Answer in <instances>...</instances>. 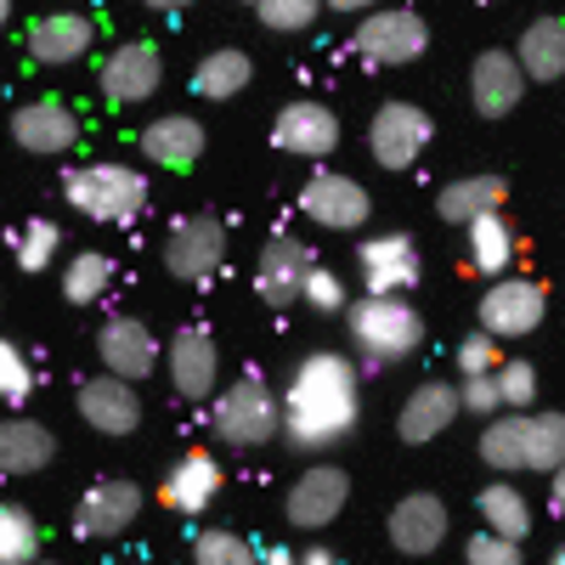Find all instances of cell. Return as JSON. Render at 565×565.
Instances as JSON below:
<instances>
[{
    "instance_id": "25",
    "label": "cell",
    "mask_w": 565,
    "mask_h": 565,
    "mask_svg": "<svg viewBox=\"0 0 565 565\" xmlns=\"http://www.w3.org/2000/svg\"><path fill=\"white\" fill-rule=\"evenodd\" d=\"M458 413H463L458 385H447V380H424V385L402 402V413H396V436H402L407 447H424V441L447 436Z\"/></svg>"
},
{
    "instance_id": "44",
    "label": "cell",
    "mask_w": 565,
    "mask_h": 565,
    "mask_svg": "<svg viewBox=\"0 0 565 565\" xmlns=\"http://www.w3.org/2000/svg\"><path fill=\"white\" fill-rule=\"evenodd\" d=\"M548 509H554L559 521H565V463H559L554 476H548Z\"/></svg>"
},
{
    "instance_id": "34",
    "label": "cell",
    "mask_w": 565,
    "mask_h": 565,
    "mask_svg": "<svg viewBox=\"0 0 565 565\" xmlns=\"http://www.w3.org/2000/svg\"><path fill=\"white\" fill-rule=\"evenodd\" d=\"M0 565H40V521L23 503H0Z\"/></svg>"
},
{
    "instance_id": "22",
    "label": "cell",
    "mask_w": 565,
    "mask_h": 565,
    "mask_svg": "<svg viewBox=\"0 0 565 565\" xmlns=\"http://www.w3.org/2000/svg\"><path fill=\"white\" fill-rule=\"evenodd\" d=\"M447 526H452V514H447V503H441L436 492H407V498H396L391 521H385L391 548H396V554H413V559L436 554V548L447 543Z\"/></svg>"
},
{
    "instance_id": "24",
    "label": "cell",
    "mask_w": 565,
    "mask_h": 565,
    "mask_svg": "<svg viewBox=\"0 0 565 565\" xmlns=\"http://www.w3.org/2000/svg\"><path fill=\"white\" fill-rule=\"evenodd\" d=\"M526 97V74L514 63V52H481L469 68V103L481 119H509Z\"/></svg>"
},
{
    "instance_id": "33",
    "label": "cell",
    "mask_w": 565,
    "mask_h": 565,
    "mask_svg": "<svg viewBox=\"0 0 565 565\" xmlns=\"http://www.w3.org/2000/svg\"><path fill=\"white\" fill-rule=\"evenodd\" d=\"M114 260L103 255V249H79V255H68V266H63V300L68 306H97L108 289H114Z\"/></svg>"
},
{
    "instance_id": "35",
    "label": "cell",
    "mask_w": 565,
    "mask_h": 565,
    "mask_svg": "<svg viewBox=\"0 0 565 565\" xmlns=\"http://www.w3.org/2000/svg\"><path fill=\"white\" fill-rule=\"evenodd\" d=\"M57 249H63V226L57 221H23V232L12 238V255H18L23 271H52Z\"/></svg>"
},
{
    "instance_id": "12",
    "label": "cell",
    "mask_w": 565,
    "mask_h": 565,
    "mask_svg": "<svg viewBox=\"0 0 565 565\" xmlns=\"http://www.w3.org/2000/svg\"><path fill=\"white\" fill-rule=\"evenodd\" d=\"M141 503H148V492H141L130 476H103L97 487H85V498L74 503V532L90 537V543H114L136 526Z\"/></svg>"
},
{
    "instance_id": "40",
    "label": "cell",
    "mask_w": 565,
    "mask_h": 565,
    "mask_svg": "<svg viewBox=\"0 0 565 565\" xmlns=\"http://www.w3.org/2000/svg\"><path fill=\"white\" fill-rule=\"evenodd\" d=\"M300 300H306L311 311H322V317H340V311H351L340 271H328V266H311V277H306V295H300Z\"/></svg>"
},
{
    "instance_id": "9",
    "label": "cell",
    "mask_w": 565,
    "mask_h": 565,
    "mask_svg": "<svg viewBox=\"0 0 565 565\" xmlns=\"http://www.w3.org/2000/svg\"><path fill=\"white\" fill-rule=\"evenodd\" d=\"M476 317H481V334H492L498 345L503 340H526L548 317V295H543L537 277H498V282H487Z\"/></svg>"
},
{
    "instance_id": "15",
    "label": "cell",
    "mask_w": 565,
    "mask_h": 565,
    "mask_svg": "<svg viewBox=\"0 0 565 565\" xmlns=\"http://www.w3.org/2000/svg\"><path fill=\"white\" fill-rule=\"evenodd\" d=\"M271 141H277V153H289V159H328L340 148V114L317 97L282 103L277 119H271Z\"/></svg>"
},
{
    "instance_id": "26",
    "label": "cell",
    "mask_w": 565,
    "mask_h": 565,
    "mask_svg": "<svg viewBox=\"0 0 565 565\" xmlns=\"http://www.w3.org/2000/svg\"><path fill=\"white\" fill-rule=\"evenodd\" d=\"M204 125L193 119V114H159V119H148L141 125V153H148V164H159V170H193L199 159H204Z\"/></svg>"
},
{
    "instance_id": "20",
    "label": "cell",
    "mask_w": 565,
    "mask_h": 565,
    "mask_svg": "<svg viewBox=\"0 0 565 565\" xmlns=\"http://www.w3.org/2000/svg\"><path fill=\"white\" fill-rule=\"evenodd\" d=\"M74 407L97 436H136L141 430V391L114 380V373H90L74 396Z\"/></svg>"
},
{
    "instance_id": "4",
    "label": "cell",
    "mask_w": 565,
    "mask_h": 565,
    "mask_svg": "<svg viewBox=\"0 0 565 565\" xmlns=\"http://www.w3.org/2000/svg\"><path fill=\"white\" fill-rule=\"evenodd\" d=\"M345 322H351V345L367 367L407 362L424 345V317L407 306V295H362L345 311Z\"/></svg>"
},
{
    "instance_id": "36",
    "label": "cell",
    "mask_w": 565,
    "mask_h": 565,
    "mask_svg": "<svg viewBox=\"0 0 565 565\" xmlns=\"http://www.w3.org/2000/svg\"><path fill=\"white\" fill-rule=\"evenodd\" d=\"M193 565H260V548L244 532L210 526V532L193 537Z\"/></svg>"
},
{
    "instance_id": "31",
    "label": "cell",
    "mask_w": 565,
    "mask_h": 565,
    "mask_svg": "<svg viewBox=\"0 0 565 565\" xmlns=\"http://www.w3.org/2000/svg\"><path fill=\"white\" fill-rule=\"evenodd\" d=\"M249 79H255L249 52H238V45H221V52H210V57L193 68V97H204V103H232L238 90H249Z\"/></svg>"
},
{
    "instance_id": "47",
    "label": "cell",
    "mask_w": 565,
    "mask_h": 565,
    "mask_svg": "<svg viewBox=\"0 0 565 565\" xmlns=\"http://www.w3.org/2000/svg\"><path fill=\"white\" fill-rule=\"evenodd\" d=\"M12 23V7H7V0H0V29H7Z\"/></svg>"
},
{
    "instance_id": "23",
    "label": "cell",
    "mask_w": 565,
    "mask_h": 565,
    "mask_svg": "<svg viewBox=\"0 0 565 565\" xmlns=\"http://www.w3.org/2000/svg\"><path fill=\"white\" fill-rule=\"evenodd\" d=\"M23 45H29V57L40 68H68L97 45V23H90L85 12H45V18L29 23Z\"/></svg>"
},
{
    "instance_id": "38",
    "label": "cell",
    "mask_w": 565,
    "mask_h": 565,
    "mask_svg": "<svg viewBox=\"0 0 565 565\" xmlns=\"http://www.w3.org/2000/svg\"><path fill=\"white\" fill-rule=\"evenodd\" d=\"M255 18H260L271 34H306V29L322 18V7H317V0H260Z\"/></svg>"
},
{
    "instance_id": "45",
    "label": "cell",
    "mask_w": 565,
    "mask_h": 565,
    "mask_svg": "<svg viewBox=\"0 0 565 565\" xmlns=\"http://www.w3.org/2000/svg\"><path fill=\"white\" fill-rule=\"evenodd\" d=\"M260 565H300V554L277 543V548H260Z\"/></svg>"
},
{
    "instance_id": "16",
    "label": "cell",
    "mask_w": 565,
    "mask_h": 565,
    "mask_svg": "<svg viewBox=\"0 0 565 565\" xmlns=\"http://www.w3.org/2000/svg\"><path fill=\"white\" fill-rule=\"evenodd\" d=\"M103 97L130 108V103H148L153 90L164 85V57H159V45L153 40H125L114 45V52L103 57Z\"/></svg>"
},
{
    "instance_id": "27",
    "label": "cell",
    "mask_w": 565,
    "mask_h": 565,
    "mask_svg": "<svg viewBox=\"0 0 565 565\" xmlns=\"http://www.w3.org/2000/svg\"><path fill=\"white\" fill-rule=\"evenodd\" d=\"M57 458V441L40 418H23V413H7L0 418V476H40L45 463Z\"/></svg>"
},
{
    "instance_id": "43",
    "label": "cell",
    "mask_w": 565,
    "mask_h": 565,
    "mask_svg": "<svg viewBox=\"0 0 565 565\" xmlns=\"http://www.w3.org/2000/svg\"><path fill=\"white\" fill-rule=\"evenodd\" d=\"M463 565H526V559H521V543H503L492 532H476L463 543Z\"/></svg>"
},
{
    "instance_id": "41",
    "label": "cell",
    "mask_w": 565,
    "mask_h": 565,
    "mask_svg": "<svg viewBox=\"0 0 565 565\" xmlns=\"http://www.w3.org/2000/svg\"><path fill=\"white\" fill-rule=\"evenodd\" d=\"M503 367V345L492 334H463L458 340V373L463 380H481V373H498Z\"/></svg>"
},
{
    "instance_id": "6",
    "label": "cell",
    "mask_w": 565,
    "mask_h": 565,
    "mask_svg": "<svg viewBox=\"0 0 565 565\" xmlns=\"http://www.w3.org/2000/svg\"><path fill=\"white\" fill-rule=\"evenodd\" d=\"M351 52L367 63V68H402V63H418L430 52V23L407 7H385V12H367L351 34Z\"/></svg>"
},
{
    "instance_id": "37",
    "label": "cell",
    "mask_w": 565,
    "mask_h": 565,
    "mask_svg": "<svg viewBox=\"0 0 565 565\" xmlns=\"http://www.w3.org/2000/svg\"><path fill=\"white\" fill-rule=\"evenodd\" d=\"M29 396H34V362H29V351L12 345V340H0V402H7V407H29Z\"/></svg>"
},
{
    "instance_id": "7",
    "label": "cell",
    "mask_w": 565,
    "mask_h": 565,
    "mask_svg": "<svg viewBox=\"0 0 565 565\" xmlns=\"http://www.w3.org/2000/svg\"><path fill=\"white\" fill-rule=\"evenodd\" d=\"M164 271L181 282H210L226 266V221L215 210H193L164 232Z\"/></svg>"
},
{
    "instance_id": "21",
    "label": "cell",
    "mask_w": 565,
    "mask_h": 565,
    "mask_svg": "<svg viewBox=\"0 0 565 565\" xmlns=\"http://www.w3.org/2000/svg\"><path fill=\"white\" fill-rule=\"evenodd\" d=\"M221 487H226L221 458L193 447V452H181V458L164 469V481H159V503H164L170 514H204V509L221 498Z\"/></svg>"
},
{
    "instance_id": "30",
    "label": "cell",
    "mask_w": 565,
    "mask_h": 565,
    "mask_svg": "<svg viewBox=\"0 0 565 565\" xmlns=\"http://www.w3.org/2000/svg\"><path fill=\"white\" fill-rule=\"evenodd\" d=\"M463 244H469V266L481 277H514V255H521V238H514V226L503 215H487L476 226H463Z\"/></svg>"
},
{
    "instance_id": "49",
    "label": "cell",
    "mask_w": 565,
    "mask_h": 565,
    "mask_svg": "<svg viewBox=\"0 0 565 565\" xmlns=\"http://www.w3.org/2000/svg\"><path fill=\"white\" fill-rule=\"evenodd\" d=\"M108 565H136V559H108Z\"/></svg>"
},
{
    "instance_id": "48",
    "label": "cell",
    "mask_w": 565,
    "mask_h": 565,
    "mask_svg": "<svg viewBox=\"0 0 565 565\" xmlns=\"http://www.w3.org/2000/svg\"><path fill=\"white\" fill-rule=\"evenodd\" d=\"M548 565H565V543H559V548H554V554H548Z\"/></svg>"
},
{
    "instance_id": "46",
    "label": "cell",
    "mask_w": 565,
    "mask_h": 565,
    "mask_svg": "<svg viewBox=\"0 0 565 565\" xmlns=\"http://www.w3.org/2000/svg\"><path fill=\"white\" fill-rule=\"evenodd\" d=\"M300 565H345V559H340V554H328V548H306Z\"/></svg>"
},
{
    "instance_id": "29",
    "label": "cell",
    "mask_w": 565,
    "mask_h": 565,
    "mask_svg": "<svg viewBox=\"0 0 565 565\" xmlns=\"http://www.w3.org/2000/svg\"><path fill=\"white\" fill-rule=\"evenodd\" d=\"M514 63H521L526 85H554L565 74V18H537L521 29V45H514Z\"/></svg>"
},
{
    "instance_id": "32",
    "label": "cell",
    "mask_w": 565,
    "mask_h": 565,
    "mask_svg": "<svg viewBox=\"0 0 565 565\" xmlns=\"http://www.w3.org/2000/svg\"><path fill=\"white\" fill-rule=\"evenodd\" d=\"M476 509H481V521H487L492 537H503V543H526L532 537V503H526V492L514 481H492L476 498Z\"/></svg>"
},
{
    "instance_id": "3",
    "label": "cell",
    "mask_w": 565,
    "mask_h": 565,
    "mask_svg": "<svg viewBox=\"0 0 565 565\" xmlns=\"http://www.w3.org/2000/svg\"><path fill=\"white\" fill-rule=\"evenodd\" d=\"M63 199L97 226H130L148 210V170L119 164V159L74 164V170H63Z\"/></svg>"
},
{
    "instance_id": "18",
    "label": "cell",
    "mask_w": 565,
    "mask_h": 565,
    "mask_svg": "<svg viewBox=\"0 0 565 565\" xmlns=\"http://www.w3.org/2000/svg\"><path fill=\"white\" fill-rule=\"evenodd\" d=\"M356 266H362L367 295H407V289H418V271H424L418 244L407 238V232H380V238H362Z\"/></svg>"
},
{
    "instance_id": "8",
    "label": "cell",
    "mask_w": 565,
    "mask_h": 565,
    "mask_svg": "<svg viewBox=\"0 0 565 565\" xmlns=\"http://www.w3.org/2000/svg\"><path fill=\"white\" fill-rule=\"evenodd\" d=\"M164 373L181 402H215L221 396V345L204 322H181L164 340Z\"/></svg>"
},
{
    "instance_id": "10",
    "label": "cell",
    "mask_w": 565,
    "mask_h": 565,
    "mask_svg": "<svg viewBox=\"0 0 565 565\" xmlns=\"http://www.w3.org/2000/svg\"><path fill=\"white\" fill-rule=\"evenodd\" d=\"M430 136H436V119L418 103H380L367 119V153L380 170H413L418 153L430 148Z\"/></svg>"
},
{
    "instance_id": "28",
    "label": "cell",
    "mask_w": 565,
    "mask_h": 565,
    "mask_svg": "<svg viewBox=\"0 0 565 565\" xmlns=\"http://www.w3.org/2000/svg\"><path fill=\"white\" fill-rule=\"evenodd\" d=\"M503 199H509L503 175H458L436 193V215L452 221V226H476L487 215H503Z\"/></svg>"
},
{
    "instance_id": "17",
    "label": "cell",
    "mask_w": 565,
    "mask_h": 565,
    "mask_svg": "<svg viewBox=\"0 0 565 565\" xmlns=\"http://www.w3.org/2000/svg\"><path fill=\"white\" fill-rule=\"evenodd\" d=\"M311 266H317V260H311V249H306L300 238H289V232H271L266 249H260V260H255V289H260V300H266L271 311L295 306V300L306 295Z\"/></svg>"
},
{
    "instance_id": "11",
    "label": "cell",
    "mask_w": 565,
    "mask_h": 565,
    "mask_svg": "<svg viewBox=\"0 0 565 565\" xmlns=\"http://www.w3.org/2000/svg\"><path fill=\"white\" fill-rule=\"evenodd\" d=\"M351 503V476L340 463H311L295 476V487L282 492V521H289L295 532H322L334 526L340 514Z\"/></svg>"
},
{
    "instance_id": "19",
    "label": "cell",
    "mask_w": 565,
    "mask_h": 565,
    "mask_svg": "<svg viewBox=\"0 0 565 565\" xmlns=\"http://www.w3.org/2000/svg\"><path fill=\"white\" fill-rule=\"evenodd\" d=\"M12 141L23 153L57 159V153H68L79 141V114L63 97H34V103L12 108Z\"/></svg>"
},
{
    "instance_id": "13",
    "label": "cell",
    "mask_w": 565,
    "mask_h": 565,
    "mask_svg": "<svg viewBox=\"0 0 565 565\" xmlns=\"http://www.w3.org/2000/svg\"><path fill=\"white\" fill-rule=\"evenodd\" d=\"M97 356H103V373H114V380H125V385H141V380H153V367H164L159 334L141 317H130V311L103 322Z\"/></svg>"
},
{
    "instance_id": "14",
    "label": "cell",
    "mask_w": 565,
    "mask_h": 565,
    "mask_svg": "<svg viewBox=\"0 0 565 565\" xmlns=\"http://www.w3.org/2000/svg\"><path fill=\"white\" fill-rule=\"evenodd\" d=\"M300 215L311 226H328V232H356L367 226L373 215V199L356 175H340V170H317L306 186H300Z\"/></svg>"
},
{
    "instance_id": "1",
    "label": "cell",
    "mask_w": 565,
    "mask_h": 565,
    "mask_svg": "<svg viewBox=\"0 0 565 565\" xmlns=\"http://www.w3.org/2000/svg\"><path fill=\"white\" fill-rule=\"evenodd\" d=\"M362 413V380L356 362L340 351H311L295 362L289 391H282V441L295 452H328L356 430Z\"/></svg>"
},
{
    "instance_id": "50",
    "label": "cell",
    "mask_w": 565,
    "mask_h": 565,
    "mask_svg": "<svg viewBox=\"0 0 565 565\" xmlns=\"http://www.w3.org/2000/svg\"><path fill=\"white\" fill-rule=\"evenodd\" d=\"M40 565H57V559H40Z\"/></svg>"
},
{
    "instance_id": "39",
    "label": "cell",
    "mask_w": 565,
    "mask_h": 565,
    "mask_svg": "<svg viewBox=\"0 0 565 565\" xmlns=\"http://www.w3.org/2000/svg\"><path fill=\"white\" fill-rule=\"evenodd\" d=\"M498 396H503V407H509V413H526V407L537 402V367L509 356V362L498 367Z\"/></svg>"
},
{
    "instance_id": "5",
    "label": "cell",
    "mask_w": 565,
    "mask_h": 565,
    "mask_svg": "<svg viewBox=\"0 0 565 565\" xmlns=\"http://www.w3.org/2000/svg\"><path fill=\"white\" fill-rule=\"evenodd\" d=\"M210 430L221 447L232 452H255V447H271L282 436V402L277 391L260 380V373H238L210 407Z\"/></svg>"
},
{
    "instance_id": "42",
    "label": "cell",
    "mask_w": 565,
    "mask_h": 565,
    "mask_svg": "<svg viewBox=\"0 0 565 565\" xmlns=\"http://www.w3.org/2000/svg\"><path fill=\"white\" fill-rule=\"evenodd\" d=\"M458 402H463V413H476V418H498L503 413V396H498V373H481V380H463L458 385Z\"/></svg>"
},
{
    "instance_id": "2",
    "label": "cell",
    "mask_w": 565,
    "mask_h": 565,
    "mask_svg": "<svg viewBox=\"0 0 565 565\" xmlns=\"http://www.w3.org/2000/svg\"><path fill=\"white\" fill-rule=\"evenodd\" d=\"M481 458L498 476H554L565 463V413H498L481 430Z\"/></svg>"
}]
</instances>
